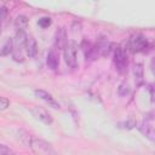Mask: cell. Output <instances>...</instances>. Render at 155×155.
<instances>
[{
    "instance_id": "1",
    "label": "cell",
    "mask_w": 155,
    "mask_h": 155,
    "mask_svg": "<svg viewBox=\"0 0 155 155\" xmlns=\"http://www.w3.org/2000/svg\"><path fill=\"white\" fill-rule=\"evenodd\" d=\"M28 145L30 147V149L33 150V153L35 155H57V153L52 148V145L41 138L30 137Z\"/></svg>"
},
{
    "instance_id": "2",
    "label": "cell",
    "mask_w": 155,
    "mask_h": 155,
    "mask_svg": "<svg viewBox=\"0 0 155 155\" xmlns=\"http://www.w3.org/2000/svg\"><path fill=\"white\" fill-rule=\"evenodd\" d=\"M25 42H27L25 30H17L16 36L13 39V50H12L15 61L17 62L23 61V52L25 51Z\"/></svg>"
},
{
    "instance_id": "3",
    "label": "cell",
    "mask_w": 155,
    "mask_h": 155,
    "mask_svg": "<svg viewBox=\"0 0 155 155\" xmlns=\"http://www.w3.org/2000/svg\"><path fill=\"white\" fill-rule=\"evenodd\" d=\"M64 61L69 68H78V46L74 41H69L64 46Z\"/></svg>"
},
{
    "instance_id": "4",
    "label": "cell",
    "mask_w": 155,
    "mask_h": 155,
    "mask_svg": "<svg viewBox=\"0 0 155 155\" xmlns=\"http://www.w3.org/2000/svg\"><path fill=\"white\" fill-rule=\"evenodd\" d=\"M127 56L122 47H116L114 50V64L119 73H125L127 69Z\"/></svg>"
},
{
    "instance_id": "5",
    "label": "cell",
    "mask_w": 155,
    "mask_h": 155,
    "mask_svg": "<svg viewBox=\"0 0 155 155\" xmlns=\"http://www.w3.org/2000/svg\"><path fill=\"white\" fill-rule=\"evenodd\" d=\"M130 48L133 51V52H144L148 47H149V42H148V39L140 34H137V35H133L131 39H130Z\"/></svg>"
},
{
    "instance_id": "6",
    "label": "cell",
    "mask_w": 155,
    "mask_h": 155,
    "mask_svg": "<svg viewBox=\"0 0 155 155\" xmlns=\"http://www.w3.org/2000/svg\"><path fill=\"white\" fill-rule=\"evenodd\" d=\"M30 111H31V114L35 119H38L39 121H41L45 125H51L53 122V117L51 116V114L42 107L34 105V107H31Z\"/></svg>"
},
{
    "instance_id": "7",
    "label": "cell",
    "mask_w": 155,
    "mask_h": 155,
    "mask_svg": "<svg viewBox=\"0 0 155 155\" xmlns=\"http://www.w3.org/2000/svg\"><path fill=\"white\" fill-rule=\"evenodd\" d=\"M139 131L149 139V140H154L155 139V131H154V119H153V116H147L143 121H142V124H140V126H139Z\"/></svg>"
},
{
    "instance_id": "8",
    "label": "cell",
    "mask_w": 155,
    "mask_h": 155,
    "mask_svg": "<svg viewBox=\"0 0 155 155\" xmlns=\"http://www.w3.org/2000/svg\"><path fill=\"white\" fill-rule=\"evenodd\" d=\"M34 93H35L36 97H39L40 99H42L44 102H46L50 107H52V108H54V109H59V103H58V102L52 97V94L48 93L47 91L39 88V90H35Z\"/></svg>"
},
{
    "instance_id": "9",
    "label": "cell",
    "mask_w": 155,
    "mask_h": 155,
    "mask_svg": "<svg viewBox=\"0 0 155 155\" xmlns=\"http://www.w3.org/2000/svg\"><path fill=\"white\" fill-rule=\"evenodd\" d=\"M46 64L51 70H57L59 67V54L56 48H51L46 57Z\"/></svg>"
},
{
    "instance_id": "10",
    "label": "cell",
    "mask_w": 155,
    "mask_h": 155,
    "mask_svg": "<svg viewBox=\"0 0 155 155\" xmlns=\"http://www.w3.org/2000/svg\"><path fill=\"white\" fill-rule=\"evenodd\" d=\"M38 52V45L36 41L33 36H27V42H25V53L29 58H34Z\"/></svg>"
},
{
    "instance_id": "11",
    "label": "cell",
    "mask_w": 155,
    "mask_h": 155,
    "mask_svg": "<svg viewBox=\"0 0 155 155\" xmlns=\"http://www.w3.org/2000/svg\"><path fill=\"white\" fill-rule=\"evenodd\" d=\"M67 33L64 28H59L56 31V46L58 48H64V46L67 45Z\"/></svg>"
},
{
    "instance_id": "12",
    "label": "cell",
    "mask_w": 155,
    "mask_h": 155,
    "mask_svg": "<svg viewBox=\"0 0 155 155\" xmlns=\"http://www.w3.org/2000/svg\"><path fill=\"white\" fill-rule=\"evenodd\" d=\"M15 25L17 28V30H25V28L28 27V18L24 15H19L16 17L15 19Z\"/></svg>"
},
{
    "instance_id": "13",
    "label": "cell",
    "mask_w": 155,
    "mask_h": 155,
    "mask_svg": "<svg viewBox=\"0 0 155 155\" xmlns=\"http://www.w3.org/2000/svg\"><path fill=\"white\" fill-rule=\"evenodd\" d=\"M12 50H13V40L11 38H7V40L5 41L2 48L0 50V56L1 57L7 56V54H10L12 52Z\"/></svg>"
},
{
    "instance_id": "14",
    "label": "cell",
    "mask_w": 155,
    "mask_h": 155,
    "mask_svg": "<svg viewBox=\"0 0 155 155\" xmlns=\"http://www.w3.org/2000/svg\"><path fill=\"white\" fill-rule=\"evenodd\" d=\"M133 75H134V80L137 84H140L143 81V65L142 64H134Z\"/></svg>"
},
{
    "instance_id": "15",
    "label": "cell",
    "mask_w": 155,
    "mask_h": 155,
    "mask_svg": "<svg viewBox=\"0 0 155 155\" xmlns=\"http://www.w3.org/2000/svg\"><path fill=\"white\" fill-rule=\"evenodd\" d=\"M136 126V120L134 119H128V120H126V121H124V122H120L119 124V127L120 128H125V130H131V128H133Z\"/></svg>"
},
{
    "instance_id": "16",
    "label": "cell",
    "mask_w": 155,
    "mask_h": 155,
    "mask_svg": "<svg viewBox=\"0 0 155 155\" xmlns=\"http://www.w3.org/2000/svg\"><path fill=\"white\" fill-rule=\"evenodd\" d=\"M130 91H131V88L126 82H122L117 88V92H119L120 96H127L130 93Z\"/></svg>"
},
{
    "instance_id": "17",
    "label": "cell",
    "mask_w": 155,
    "mask_h": 155,
    "mask_svg": "<svg viewBox=\"0 0 155 155\" xmlns=\"http://www.w3.org/2000/svg\"><path fill=\"white\" fill-rule=\"evenodd\" d=\"M0 155H16V153L5 144H0Z\"/></svg>"
},
{
    "instance_id": "18",
    "label": "cell",
    "mask_w": 155,
    "mask_h": 155,
    "mask_svg": "<svg viewBox=\"0 0 155 155\" xmlns=\"http://www.w3.org/2000/svg\"><path fill=\"white\" fill-rule=\"evenodd\" d=\"M38 24L41 27V28H47L51 25V18L50 17H41L39 21H38Z\"/></svg>"
},
{
    "instance_id": "19",
    "label": "cell",
    "mask_w": 155,
    "mask_h": 155,
    "mask_svg": "<svg viewBox=\"0 0 155 155\" xmlns=\"http://www.w3.org/2000/svg\"><path fill=\"white\" fill-rule=\"evenodd\" d=\"M8 107H10V101L0 96V109H7Z\"/></svg>"
},
{
    "instance_id": "20",
    "label": "cell",
    "mask_w": 155,
    "mask_h": 155,
    "mask_svg": "<svg viewBox=\"0 0 155 155\" xmlns=\"http://www.w3.org/2000/svg\"><path fill=\"white\" fill-rule=\"evenodd\" d=\"M7 16V8L4 6L0 8V29H1V25H2V22L5 19V17Z\"/></svg>"
}]
</instances>
